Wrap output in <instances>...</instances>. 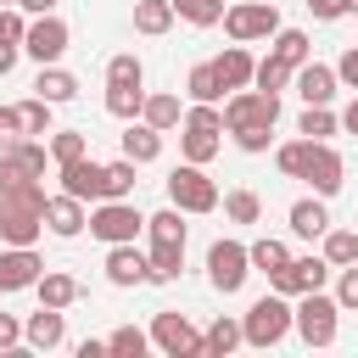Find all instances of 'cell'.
<instances>
[{"label": "cell", "instance_id": "1", "mask_svg": "<svg viewBox=\"0 0 358 358\" xmlns=\"http://www.w3.org/2000/svg\"><path fill=\"white\" fill-rule=\"evenodd\" d=\"M274 162H280L285 179H308L313 196H324V201L341 190V173H347V162H341V151L330 140H285L274 151Z\"/></svg>", "mask_w": 358, "mask_h": 358}, {"label": "cell", "instance_id": "2", "mask_svg": "<svg viewBox=\"0 0 358 358\" xmlns=\"http://www.w3.org/2000/svg\"><path fill=\"white\" fill-rule=\"evenodd\" d=\"M45 235V185L22 179L0 190V246H34Z\"/></svg>", "mask_w": 358, "mask_h": 358}, {"label": "cell", "instance_id": "3", "mask_svg": "<svg viewBox=\"0 0 358 358\" xmlns=\"http://www.w3.org/2000/svg\"><path fill=\"white\" fill-rule=\"evenodd\" d=\"M285 336H291V296H280V291L257 296L241 319V341L246 347H280Z\"/></svg>", "mask_w": 358, "mask_h": 358}, {"label": "cell", "instance_id": "4", "mask_svg": "<svg viewBox=\"0 0 358 358\" xmlns=\"http://www.w3.org/2000/svg\"><path fill=\"white\" fill-rule=\"evenodd\" d=\"M84 229H90L95 241L117 246V241H134V235L145 229V213H140V207H134L129 196H106V201H95V207H90Z\"/></svg>", "mask_w": 358, "mask_h": 358}, {"label": "cell", "instance_id": "5", "mask_svg": "<svg viewBox=\"0 0 358 358\" xmlns=\"http://www.w3.org/2000/svg\"><path fill=\"white\" fill-rule=\"evenodd\" d=\"M336 313H341V302L324 296V285H319V291H302L296 308H291V330H296L308 347H330V341H336Z\"/></svg>", "mask_w": 358, "mask_h": 358}, {"label": "cell", "instance_id": "6", "mask_svg": "<svg viewBox=\"0 0 358 358\" xmlns=\"http://www.w3.org/2000/svg\"><path fill=\"white\" fill-rule=\"evenodd\" d=\"M274 123H280V95H274V90H257V84L229 90V101H224V129H274Z\"/></svg>", "mask_w": 358, "mask_h": 358}, {"label": "cell", "instance_id": "7", "mask_svg": "<svg viewBox=\"0 0 358 358\" xmlns=\"http://www.w3.org/2000/svg\"><path fill=\"white\" fill-rule=\"evenodd\" d=\"M168 201H173L179 213H213V207H218V185L207 179L201 162H179V168L168 173Z\"/></svg>", "mask_w": 358, "mask_h": 358}, {"label": "cell", "instance_id": "8", "mask_svg": "<svg viewBox=\"0 0 358 358\" xmlns=\"http://www.w3.org/2000/svg\"><path fill=\"white\" fill-rule=\"evenodd\" d=\"M246 274H252V257H246V241H213L207 246V285L213 291H224V296H235L241 285H246Z\"/></svg>", "mask_w": 358, "mask_h": 358}, {"label": "cell", "instance_id": "9", "mask_svg": "<svg viewBox=\"0 0 358 358\" xmlns=\"http://www.w3.org/2000/svg\"><path fill=\"white\" fill-rule=\"evenodd\" d=\"M274 28H280V6L274 0H235V6H224V34L241 39V45L274 39Z\"/></svg>", "mask_w": 358, "mask_h": 358}, {"label": "cell", "instance_id": "10", "mask_svg": "<svg viewBox=\"0 0 358 358\" xmlns=\"http://www.w3.org/2000/svg\"><path fill=\"white\" fill-rule=\"evenodd\" d=\"M45 162H50L45 140L22 134L17 145H6V151H0V190H11V185H22V179H45Z\"/></svg>", "mask_w": 358, "mask_h": 358}, {"label": "cell", "instance_id": "11", "mask_svg": "<svg viewBox=\"0 0 358 358\" xmlns=\"http://www.w3.org/2000/svg\"><path fill=\"white\" fill-rule=\"evenodd\" d=\"M151 341H157L168 358H201V330H196L185 313H173V308H162V313L151 319Z\"/></svg>", "mask_w": 358, "mask_h": 358}, {"label": "cell", "instance_id": "12", "mask_svg": "<svg viewBox=\"0 0 358 358\" xmlns=\"http://www.w3.org/2000/svg\"><path fill=\"white\" fill-rule=\"evenodd\" d=\"M67 39H73V34H67V22H62L56 11H39V17H34L28 28H22V50H28V56H34L39 67H45V62H62Z\"/></svg>", "mask_w": 358, "mask_h": 358}, {"label": "cell", "instance_id": "13", "mask_svg": "<svg viewBox=\"0 0 358 358\" xmlns=\"http://www.w3.org/2000/svg\"><path fill=\"white\" fill-rule=\"evenodd\" d=\"M56 179H62V190L78 196V201H101V196H106V162H95L90 151L73 157V162H56Z\"/></svg>", "mask_w": 358, "mask_h": 358}, {"label": "cell", "instance_id": "14", "mask_svg": "<svg viewBox=\"0 0 358 358\" xmlns=\"http://www.w3.org/2000/svg\"><path fill=\"white\" fill-rule=\"evenodd\" d=\"M324 280H330V263L308 252V257H291L285 268H274V274H268V291H280V296H302V291H319Z\"/></svg>", "mask_w": 358, "mask_h": 358}, {"label": "cell", "instance_id": "15", "mask_svg": "<svg viewBox=\"0 0 358 358\" xmlns=\"http://www.w3.org/2000/svg\"><path fill=\"white\" fill-rule=\"evenodd\" d=\"M291 84H296V95H302V106H330L336 101V90H341V78H336V67L330 62H296L291 67Z\"/></svg>", "mask_w": 358, "mask_h": 358}, {"label": "cell", "instance_id": "16", "mask_svg": "<svg viewBox=\"0 0 358 358\" xmlns=\"http://www.w3.org/2000/svg\"><path fill=\"white\" fill-rule=\"evenodd\" d=\"M106 280L112 285H151V257L134 246V241H117V246H106Z\"/></svg>", "mask_w": 358, "mask_h": 358}, {"label": "cell", "instance_id": "17", "mask_svg": "<svg viewBox=\"0 0 358 358\" xmlns=\"http://www.w3.org/2000/svg\"><path fill=\"white\" fill-rule=\"evenodd\" d=\"M45 274V257L34 246H0V291H34Z\"/></svg>", "mask_w": 358, "mask_h": 358}, {"label": "cell", "instance_id": "18", "mask_svg": "<svg viewBox=\"0 0 358 358\" xmlns=\"http://www.w3.org/2000/svg\"><path fill=\"white\" fill-rule=\"evenodd\" d=\"M84 201L78 196H67V190H56V196H45V229L50 235H62V241H73L78 229H84Z\"/></svg>", "mask_w": 358, "mask_h": 358}, {"label": "cell", "instance_id": "19", "mask_svg": "<svg viewBox=\"0 0 358 358\" xmlns=\"http://www.w3.org/2000/svg\"><path fill=\"white\" fill-rule=\"evenodd\" d=\"M62 336H67V313H62V308H45V302H39V313H28V324H22V341L39 347V352L62 347Z\"/></svg>", "mask_w": 358, "mask_h": 358}, {"label": "cell", "instance_id": "20", "mask_svg": "<svg viewBox=\"0 0 358 358\" xmlns=\"http://www.w3.org/2000/svg\"><path fill=\"white\" fill-rule=\"evenodd\" d=\"M291 235H302V241H319L324 229H330V207H324V196H302V201H291Z\"/></svg>", "mask_w": 358, "mask_h": 358}, {"label": "cell", "instance_id": "21", "mask_svg": "<svg viewBox=\"0 0 358 358\" xmlns=\"http://www.w3.org/2000/svg\"><path fill=\"white\" fill-rule=\"evenodd\" d=\"M213 67H218V78H224V90H246L252 84V67H257V56L235 39V45H224V56H213Z\"/></svg>", "mask_w": 358, "mask_h": 358}, {"label": "cell", "instance_id": "22", "mask_svg": "<svg viewBox=\"0 0 358 358\" xmlns=\"http://www.w3.org/2000/svg\"><path fill=\"white\" fill-rule=\"evenodd\" d=\"M123 157H129V162H157V157H162V129L129 117V129H123Z\"/></svg>", "mask_w": 358, "mask_h": 358}, {"label": "cell", "instance_id": "23", "mask_svg": "<svg viewBox=\"0 0 358 358\" xmlns=\"http://www.w3.org/2000/svg\"><path fill=\"white\" fill-rule=\"evenodd\" d=\"M151 285L157 280H179V268H185V241H168V235H151Z\"/></svg>", "mask_w": 358, "mask_h": 358}, {"label": "cell", "instance_id": "24", "mask_svg": "<svg viewBox=\"0 0 358 358\" xmlns=\"http://www.w3.org/2000/svg\"><path fill=\"white\" fill-rule=\"evenodd\" d=\"M34 291H39L45 308H73V302H78V280H73L67 268H45V274L34 280Z\"/></svg>", "mask_w": 358, "mask_h": 358}, {"label": "cell", "instance_id": "25", "mask_svg": "<svg viewBox=\"0 0 358 358\" xmlns=\"http://www.w3.org/2000/svg\"><path fill=\"white\" fill-rule=\"evenodd\" d=\"M34 95H45L50 106H62V101H73V95H78V78H73L67 67L45 62V67H39V78H34Z\"/></svg>", "mask_w": 358, "mask_h": 358}, {"label": "cell", "instance_id": "26", "mask_svg": "<svg viewBox=\"0 0 358 358\" xmlns=\"http://www.w3.org/2000/svg\"><path fill=\"white\" fill-rule=\"evenodd\" d=\"M241 347V319H229V313H218L207 330H201V352L207 358H229Z\"/></svg>", "mask_w": 358, "mask_h": 358}, {"label": "cell", "instance_id": "27", "mask_svg": "<svg viewBox=\"0 0 358 358\" xmlns=\"http://www.w3.org/2000/svg\"><path fill=\"white\" fill-rule=\"evenodd\" d=\"M106 90H145V62L134 50H117L106 62Z\"/></svg>", "mask_w": 358, "mask_h": 358}, {"label": "cell", "instance_id": "28", "mask_svg": "<svg viewBox=\"0 0 358 358\" xmlns=\"http://www.w3.org/2000/svg\"><path fill=\"white\" fill-rule=\"evenodd\" d=\"M179 117H185V112H179V95H173V90H151L145 106H140V123H151V129H162V134H168Z\"/></svg>", "mask_w": 358, "mask_h": 358}, {"label": "cell", "instance_id": "29", "mask_svg": "<svg viewBox=\"0 0 358 358\" xmlns=\"http://www.w3.org/2000/svg\"><path fill=\"white\" fill-rule=\"evenodd\" d=\"M179 157L207 168V162L218 157V129H196V123H185V134H179Z\"/></svg>", "mask_w": 358, "mask_h": 358}, {"label": "cell", "instance_id": "30", "mask_svg": "<svg viewBox=\"0 0 358 358\" xmlns=\"http://www.w3.org/2000/svg\"><path fill=\"white\" fill-rule=\"evenodd\" d=\"M319 257H324L330 268L358 263V229H324V235H319Z\"/></svg>", "mask_w": 358, "mask_h": 358}, {"label": "cell", "instance_id": "31", "mask_svg": "<svg viewBox=\"0 0 358 358\" xmlns=\"http://www.w3.org/2000/svg\"><path fill=\"white\" fill-rule=\"evenodd\" d=\"M173 28V0H134V34H168Z\"/></svg>", "mask_w": 358, "mask_h": 358}, {"label": "cell", "instance_id": "32", "mask_svg": "<svg viewBox=\"0 0 358 358\" xmlns=\"http://www.w3.org/2000/svg\"><path fill=\"white\" fill-rule=\"evenodd\" d=\"M185 95H190V101H224V78H218V67H213V62H196L190 78H185Z\"/></svg>", "mask_w": 358, "mask_h": 358}, {"label": "cell", "instance_id": "33", "mask_svg": "<svg viewBox=\"0 0 358 358\" xmlns=\"http://www.w3.org/2000/svg\"><path fill=\"white\" fill-rule=\"evenodd\" d=\"M45 151H50V162H73V157L90 151V134L84 129H50L45 134Z\"/></svg>", "mask_w": 358, "mask_h": 358}, {"label": "cell", "instance_id": "34", "mask_svg": "<svg viewBox=\"0 0 358 358\" xmlns=\"http://www.w3.org/2000/svg\"><path fill=\"white\" fill-rule=\"evenodd\" d=\"M246 257H252V268H257V274H274V268H285V263H291V246H285V241H274V235H263V241H252V246H246Z\"/></svg>", "mask_w": 358, "mask_h": 358}, {"label": "cell", "instance_id": "35", "mask_svg": "<svg viewBox=\"0 0 358 358\" xmlns=\"http://www.w3.org/2000/svg\"><path fill=\"white\" fill-rule=\"evenodd\" d=\"M336 129H341V117L330 106H302V117H296V134L302 140H330Z\"/></svg>", "mask_w": 358, "mask_h": 358}, {"label": "cell", "instance_id": "36", "mask_svg": "<svg viewBox=\"0 0 358 358\" xmlns=\"http://www.w3.org/2000/svg\"><path fill=\"white\" fill-rule=\"evenodd\" d=\"M151 347V330H140V324H117L112 336H106V352L112 358H140Z\"/></svg>", "mask_w": 358, "mask_h": 358}, {"label": "cell", "instance_id": "37", "mask_svg": "<svg viewBox=\"0 0 358 358\" xmlns=\"http://www.w3.org/2000/svg\"><path fill=\"white\" fill-rule=\"evenodd\" d=\"M173 17L190 28H213V22H224V0H173Z\"/></svg>", "mask_w": 358, "mask_h": 358}, {"label": "cell", "instance_id": "38", "mask_svg": "<svg viewBox=\"0 0 358 358\" xmlns=\"http://www.w3.org/2000/svg\"><path fill=\"white\" fill-rule=\"evenodd\" d=\"M268 50H274L280 62H291V67L313 56V45H308V34H302V28H274V45H268Z\"/></svg>", "mask_w": 358, "mask_h": 358}, {"label": "cell", "instance_id": "39", "mask_svg": "<svg viewBox=\"0 0 358 358\" xmlns=\"http://www.w3.org/2000/svg\"><path fill=\"white\" fill-rule=\"evenodd\" d=\"M218 201H224V213H229L235 224H257V218H263V201H257V190H246V185H241V190H224Z\"/></svg>", "mask_w": 358, "mask_h": 358}, {"label": "cell", "instance_id": "40", "mask_svg": "<svg viewBox=\"0 0 358 358\" xmlns=\"http://www.w3.org/2000/svg\"><path fill=\"white\" fill-rule=\"evenodd\" d=\"M252 84H257V90H274V95H280V90L291 84V62H280V56L268 50V56H263V62L252 67Z\"/></svg>", "mask_w": 358, "mask_h": 358}, {"label": "cell", "instance_id": "41", "mask_svg": "<svg viewBox=\"0 0 358 358\" xmlns=\"http://www.w3.org/2000/svg\"><path fill=\"white\" fill-rule=\"evenodd\" d=\"M17 112H22V134H34V140H39V134H50V112H56V106H50L45 95L17 101Z\"/></svg>", "mask_w": 358, "mask_h": 358}, {"label": "cell", "instance_id": "42", "mask_svg": "<svg viewBox=\"0 0 358 358\" xmlns=\"http://www.w3.org/2000/svg\"><path fill=\"white\" fill-rule=\"evenodd\" d=\"M134 168H140V162H129V157L106 162V196H134ZM106 196H101V201H106Z\"/></svg>", "mask_w": 358, "mask_h": 358}, {"label": "cell", "instance_id": "43", "mask_svg": "<svg viewBox=\"0 0 358 358\" xmlns=\"http://www.w3.org/2000/svg\"><path fill=\"white\" fill-rule=\"evenodd\" d=\"M140 106H145V90H106V112L112 117H140Z\"/></svg>", "mask_w": 358, "mask_h": 358}, {"label": "cell", "instance_id": "44", "mask_svg": "<svg viewBox=\"0 0 358 358\" xmlns=\"http://www.w3.org/2000/svg\"><path fill=\"white\" fill-rule=\"evenodd\" d=\"M336 302L341 308H358V263H341L336 268Z\"/></svg>", "mask_w": 358, "mask_h": 358}, {"label": "cell", "instance_id": "45", "mask_svg": "<svg viewBox=\"0 0 358 358\" xmlns=\"http://www.w3.org/2000/svg\"><path fill=\"white\" fill-rule=\"evenodd\" d=\"M22 28H28L22 6H0V45H22Z\"/></svg>", "mask_w": 358, "mask_h": 358}, {"label": "cell", "instance_id": "46", "mask_svg": "<svg viewBox=\"0 0 358 358\" xmlns=\"http://www.w3.org/2000/svg\"><path fill=\"white\" fill-rule=\"evenodd\" d=\"M17 140H22V112L17 106H0V151L17 145Z\"/></svg>", "mask_w": 358, "mask_h": 358}, {"label": "cell", "instance_id": "47", "mask_svg": "<svg viewBox=\"0 0 358 358\" xmlns=\"http://www.w3.org/2000/svg\"><path fill=\"white\" fill-rule=\"evenodd\" d=\"M229 134H235V145H241V151H252V157H257V151H268V129H229Z\"/></svg>", "mask_w": 358, "mask_h": 358}, {"label": "cell", "instance_id": "48", "mask_svg": "<svg viewBox=\"0 0 358 358\" xmlns=\"http://www.w3.org/2000/svg\"><path fill=\"white\" fill-rule=\"evenodd\" d=\"M336 78H341L347 90H358V45H352V50H341V62H336Z\"/></svg>", "mask_w": 358, "mask_h": 358}, {"label": "cell", "instance_id": "49", "mask_svg": "<svg viewBox=\"0 0 358 358\" xmlns=\"http://www.w3.org/2000/svg\"><path fill=\"white\" fill-rule=\"evenodd\" d=\"M22 341V324H17V313H0V352H11Z\"/></svg>", "mask_w": 358, "mask_h": 358}, {"label": "cell", "instance_id": "50", "mask_svg": "<svg viewBox=\"0 0 358 358\" xmlns=\"http://www.w3.org/2000/svg\"><path fill=\"white\" fill-rule=\"evenodd\" d=\"M308 11H313V22H336L341 17V0H308Z\"/></svg>", "mask_w": 358, "mask_h": 358}, {"label": "cell", "instance_id": "51", "mask_svg": "<svg viewBox=\"0 0 358 358\" xmlns=\"http://www.w3.org/2000/svg\"><path fill=\"white\" fill-rule=\"evenodd\" d=\"M73 352H78V358H106V341H95V336H90V341H78Z\"/></svg>", "mask_w": 358, "mask_h": 358}, {"label": "cell", "instance_id": "52", "mask_svg": "<svg viewBox=\"0 0 358 358\" xmlns=\"http://www.w3.org/2000/svg\"><path fill=\"white\" fill-rule=\"evenodd\" d=\"M341 129L358 134V90H352V101H347V112H341Z\"/></svg>", "mask_w": 358, "mask_h": 358}, {"label": "cell", "instance_id": "53", "mask_svg": "<svg viewBox=\"0 0 358 358\" xmlns=\"http://www.w3.org/2000/svg\"><path fill=\"white\" fill-rule=\"evenodd\" d=\"M17 50H22V45H0V78L17 67Z\"/></svg>", "mask_w": 358, "mask_h": 358}, {"label": "cell", "instance_id": "54", "mask_svg": "<svg viewBox=\"0 0 358 358\" xmlns=\"http://www.w3.org/2000/svg\"><path fill=\"white\" fill-rule=\"evenodd\" d=\"M17 6H22V11H34V17H39V11H56V0H17Z\"/></svg>", "mask_w": 358, "mask_h": 358}, {"label": "cell", "instance_id": "55", "mask_svg": "<svg viewBox=\"0 0 358 358\" xmlns=\"http://www.w3.org/2000/svg\"><path fill=\"white\" fill-rule=\"evenodd\" d=\"M341 11H358V0H341Z\"/></svg>", "mask_w": 358, "mask_h": 358}, {"label": "cell", "instance_id": "56", "mask_svg": "<svg viewBox=\"0 0 358 358\" xmlns=\"http://www.w3.org/2000/svg\"><path fill=\"white\" fill-rule=\"evenodd\" d=\"M0 6H17V0H0Z\"/></svg>", "mask_w": 358, "mask_h": 358}]
</instances>
